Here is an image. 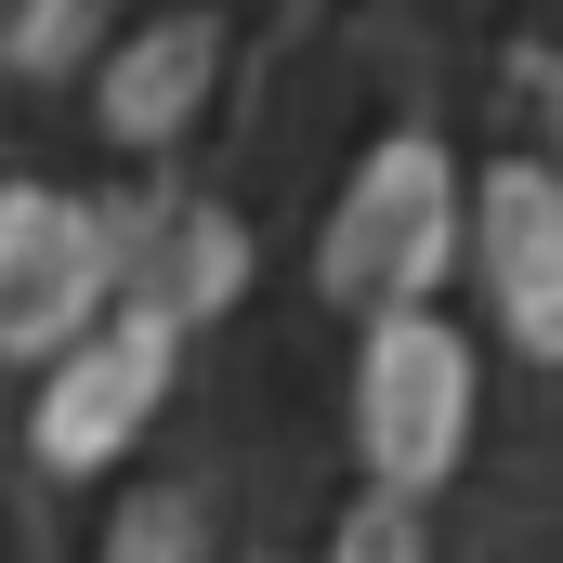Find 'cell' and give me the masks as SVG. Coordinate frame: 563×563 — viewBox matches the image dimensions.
<instances>
[{"label": "cell", "mask_w": 563, "mask_h": 563, "mask_svg": "<svg viewBox=\"0 0 563 563\" xmlns=\"http://www.w3.org/2000/svg\"><path fill=\"white\" fill-rule=\"evenodd\" d=\"M445 263H459V157L432 132H380L354 157L328 236H314V288L341 314L394 328V314H432V276Z\"/></svg>", "instance_id": "cell-1"}, {"label": "cell", "mask_w": 563, "mask_h": 563, "mask_svg": "<svg viewBox=\"0 0 563 563\" xmlns=\"http://www.w3.org/2000/svg\"><path fill=\"white\" fill-rule=\"evenodd\" d=\"M106 314H119V236H106V197L0 184V354H13V367H66Z\"/></svg>", "instance_id": "cell-2"}, {"label": "cell", "mask_w": 563, "mask_h": 563, "mask_svg": "<svg viewBox=\"0 0 563 563\" xmlns=\"http://www.w3.org/2000/svg\"><path fill=\"white\" fill-rule=\"evenodd\" d=\"M354 459L380 498H432L472 459V341L445 314H394L354 354Z\"/></svg>", "instance_id": "cell-3"}, {"label": "cell", "mask_w": 563, "mask_h": 563, "mask_svg": "<svg viewBox=\"0 0 563 563\" xmlns=\"http://www.w3.org/2000/svg\"><path fill=\"white\" fill-rule=\"evenodd\" d=\"M170 367H184V328L144 314V301H119L66 367H40V407H26L40 472H106V459H132V432L170 407Z\"/></svg>", "instance_id": "cell-4"}, {"label": "cell", "mask_w": 563, "mask_h": 563, "mask_svg": "<svg viewBox=\"0 0 563 563\" xmlns=\"http://www.w3.org/2000/svg\"><path fill=\"white\" fill-rule=\"evenodd\" d=\"M472 263H485V301H498L511 354L563 367V170L498 157L472 184Z\"/></svg>", "instance_id": "cell-5"}, {"label": "cell", "mask_w": 563, "mask_h": 563, "mask_svg": "<svg viewBox=\"0 0 563 563\" xmlns=\"http://www.w3.org/2000/svg\"><path fill=\"white\" fill-rule=\"evenodd\" d=\"M210 79H223V26H210V13H157L144 40L106 53V132L119 144H170L210 106Z\"/></svg>", "instance_id": "cell-6"}, {"label": "cell", "mask_w": 563, "mask_h": 563, "mask_svg": "<svg viewBox=\"0 0 563 563\" xmlns=\"http://www.w3.org/2000/svg\"><path fill=\"white\" fill-rule=\"evenodd\" d=\"M79 40H92V0H0V66H13V79L79 66Z\"/></svg>", "instance_id": "cell-7"}, {"label": "cell", "mask_w": 563, "mask_h": 563, "mask_svg": "<svg viewBox=\"0 0 563 563\" xmlns=\"http://www.w3.org/2000/svg\"><path fill=\"white\" fill-rule=\"evenodd\" d=\"M328 563H432V525H420V498H354L341 511V538H328Z\"/></svg>", "instance_id": "cell-8"}, {"label": "cell", "mask_w": 563, "mask_h": 563, "mask_svg": "<svg viewBox=\"0 0 563 563\" xmlns=\"http://www.w3.org/2000/svg\"><path fill=\"white\" fill-rule=\"evenodd\" d=\"M106 563H197V498H170V485H144L132 511L106 525Z\"/></svg>", "instance_id": "cell-9"}]
</instances>
